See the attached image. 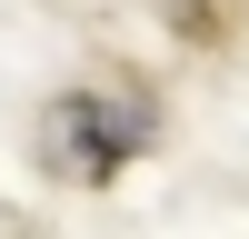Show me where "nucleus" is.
Segmentation results:
<instances>
[{
  "instance_id": "obj_1",
  "label": "nucleus",
  "mask_w": 249,
  "mask_h": 239,
  "mask_svg": "<svg viewBox=\"0 0 249 239\" xmlns=\"http://www.w3.org/2000/svg\"><path fill=\"white\" fill-rule=\"evenodd\" d=\"M140 139H150L140 90H60L50 110H40V159H50V179H70V189H100Z\"/></svg>"
}]
</instances>
